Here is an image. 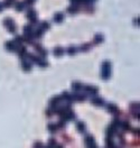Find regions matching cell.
<instances>
[{"label":"cell","mask_w":140,"mask_h":148,"mask_svg":"<svg viewBox=\"0 0 140 148\" xmlns=\"http://www.w3.org/2000/svg\"><path fill=\"white\" fill-rule=\"evenodd\" d=\"M83 88H84V85H83L81 82H73V83H72V89H73V91H75V92L82 91Z\"/></svg>","instance_id":"obj_17"},{"label":"cell","mask_w":140,"mask_h":148,"mask_svg":"<svg viewBox=\"0 0 140 148\" xmlns=\"http://www.w3.org/2000/svg\"><path fill=\"white\" fill-rule=\"evenodd\" d=\"M13 2H15V0H5L2 2V5H3V7H10L13 5Z\"/></svg>","instance_id":"obj_30"},{"label":"cell","mask_w":140,"mask_h":148,"mask_svg":"<svg viewBox=\"0 0 140 148\" xmlns=\"http://www.w3.org/2000/svg\"><path fill=\"white\" fill-rule=\"evenodd\" d=\"M53 52H54V56L61 57V56H63L64 54H65V50H64L63 47H61V46H57V47H55L53 50Z\"/></svg>","instance_id":"obj_16"},{"label":"cell","mask_w":140,"mask_h":148,"mask_svg":"<svg viewBox=\"0 0 140 148\" xmlns=\"http://www.w3.org/2000/svg\"><path fill=\"white\" fill-rule=\"evenodd\" d=\"M86 100V95L85 94H81L78 92L72 94V101H76V102H83Z\"/></svg>","instance_id":"obj_12"},{"label":"cell","mask_w":140,"mask_h":148,"mask_svg":"<svg viewBox=\"0 0 140 148\" xmlns=\"http://www.w3.org/2000/svg\"><path fill=\"white\" fill-rule=\"evenodd\" d=\"M120 128L123 130V131H128V130H130L131 129V125H130V122L129 121H122L121 123H120Z\"/></svg>","instance_id":"obj_20"},{"label":"cell","mask_w":140,"mask_h":148,"mask_svg":"<svg viewBox=\"0 0 140 148\" xmlns=\"http://www.w3.org/2000/svg\"><path fill=\"white\" fill-rule=\"evenodd\" d=\"M5 47H6V50L9 51V52H16L17 48H18V45H17L13 40H11V42H7L6 45H5Z\"/></svg>","instance_id":"obj_13"},{"label":"cell","mask_w":140,"mask_h":148,"mask_svg":"<svg viewBox=\"0 0 140 148\" xmlns=\"http://www.w3.org/2000/svg\"><path fill=\"white\" fill-rule=\"evenodd\" d=\"M72 2H73V5H78V3H81V0H71Z\"/></svg>","instance_id":"obj_34"},{"label":"cell","mask_w":140,"mask_h":148,"mask_svg":"<svg viewBox=\"0 0 140 148\" xmlns=\"http://www.w3.org/2000/svg\"><path fill=\"white\" fill-rule=\"evenodd\" d=\"M83 90L85 91V93L89 94V95H91V96L96 95L98 92H99V89H98L96 86H94V85H84Z\"/></svg>","instance_id":"obj_4"},{"label":"cell","mask_w":140,"mask_h":148,"mask_svg":"<svg viewBox=\"0 0 140 148\" xmlns=\"http://www.w3.org/2000/svg\"><path fill=\"white\" fill-rule=\"evenodd\" d=\"M33 148H44V146H43V144H42L40 141H36V143L34 144V147Z\"/></svg>","instance_id":"obj_33"},{"label":"cell","mask_w":140,"mask_h":148,"mask_svg":"<svg viewBox=\"0 0 140 148\" xmlns=\"http://www.w3.org/2000/svg\"><path fill=\"white\" fill-rule=\"evenodd\" d=\"M65 125H66V122L62 119H60V121L56 123V127H57V129H63V128H65Z\"/></svg>","instance_id":"obj_29"},{"label":"cell","mask_w":140,"mask_h":148,"mask_svg":"<svg viewBox=\"0 0 140 148\" xmlns=\"http://www.w3.org/2000/svg\"><path fill=\"white\" fill-rule=\"evenodd\" d=\"M107 110H108L110 113L115 115V116H117V115L119 113V109H118V107L115 106V103H108V104H107Z\"/></svg>","instance_id":"obj_14"},{"label":"cell","mask_w":140,"mask_h":148,"mask_svg":"<svg viewBox=\"0 0 140 148\" xmlns=\"http://www.w3.org/2000/svg\"><path fill=\"white\" fill-rule=\"evenodd\" d=\"M25 8H26V6L24 2H17V3H16V10H17V11H23Z\"/></svg>","instance_id":"obj_26"},{"label":"cell","mask_w":140,"mask_h":148,"mask_svg":"<svg viewBox=\"0 0 140 148\" xmlns=\"http://www.w3.org/2000/svg\"><path fill=\"white\" fill-rule=\"evenodd\" d=\"M93 42H94L96 45H98V44H102V43L104 42V37H103V35H102V34H96V35L94 36Z\"/></svg>","instance_id":"obj_22"},{"label":"cell","mask_w":140,"mask_h":148,"mask_svg":"<svg viewBox=\"0 0 140 148\" xmlns=\"http://www.w3.org/2000/svg\"><path fill=\"white\" fill-rule=\"evenodd\" d=\"M43 34H44V30H43L42 28L37 27V29L33 33V36H34V38H40V37L43 36Z\"/></svg>","instance_id":"obj_23"},{"label":"cell","mask_w":140,"mask_h":148,"mask_svg":"<svg viewBox=\"0 0 140 148\" xmlns=\"http://www.w3.org/2000/svg\"><path fill=\"white\" fill-rule=\"evenodd\" d=\"M64 20V13H57L54 15V21L57 24H61Z\"/></svg>","instance_id":"obj_19"},{"label":"cell","mask_w":140,"mask_h":148,"mask_svg":"<svg viewBox=\"0 0 140 148\" xmlns=\"http://www.w3.org/2000/svg\"><path fill=\"white\" fill-rule=\"evenodd\" d=\"M62 101V98L60 96V95H55V96H53L51 99V101H50V108L51 109H55L56 107H58V104H60V102Z\"/></svg>","instance_id":"obj_9"},{"label":"cell","mask_w":140,"mask_h":148,"mask_svg":"<svg viewBox=\"0 0 140 148\" xmlns=\"http://www.w3.org/2000/svg\"><path fill=\"white\" fill-rule=\"evenodd\" d=\"M91 103L93 106H96V107H103L104 106V100L101 96H98V95H94L91 98Z\"/></svg>","instance_id":"obj_7"},{"label":"cell","mask_w":140,"mask_h":148,"mask_svg":"<svg viewBox=\"0 0 140 148\" xmlns=\"http://www.w3.org/2000/svg\"><path fill=\"white\" fill-rule=\"evenodd\" d=\"M46 115H47V117H48V118L53 117V115H54V110L51 109V108H48V109H47V111H46Z\"/></svg>","instance_id":"obj_32"},{"label":"cell","mask_w":140,"mask_h":148,"mask_svg":"<svg viewBox=\"0 0 140 148\" xmlns=\"http://www.w3.org/2000/svg\"><path fill=\"white\" fill-rule=\"evenodd\" d=\"M39 28H42L44 31L45 30H47V29H50V23L48 21H43V23H40V25H39Z\"/></svg>","instance_id":"obj_27"},{"label":"cell","mask_w":140,"mask_h":148,"mask_svg":"<svg viewBox=\"0 0 140 148\" xmlns=\"http://www.w3.org/2000/svg\"><path fill=\"white\" fill-rule=\"evenodd\" d=\"M90 48H91V45H90L89 43H85V44H83V45L80 47V51H81V52H88Z\"/></svg>","instance_id":"obj_28"},{"label":"cell","mask_w":140,"mask_h":148,"mask_svg":"<svg viewBox=\"0 0 140 148\" xmlns=\"http://www.w3.org/2000/svg\"><path fill=\"white\" fill-rule=\"evenodd\" d=\"M84 143H85V146H86V148H98V146H96V143H95V140H94L93 136H91V135H88V136L85 137Z\"/></svg>","instance_id":"obj_5"},{"label":"cell","mask_w":140,"mask_h":148,"mask_svg":"<svg viewBox=\"0 0 140 148\" xmlns=\"http://www.w3.org/2000/svg\"><path fill=\"white\" fill-rule=\"evenodd\" d=\"M33 46H34V48H35V51L37 52V54L39 55V57H45V56H47V50H45L40 44H35V43H33L31 44Z\"/></svg>","instance_id":"obj_3"},{"label":"cell","mask_w":140,"mask_h":148,"mask_svg":"<svg viewBox=\"0 0 140 148\" xmlns=\"http://www.w3.org/2000/svg\"><path fill=\"white\" fill-rule=\"evenodd\" d=\"M47 130L51 133V134H55L56 131H57V127H56V123H53V122H51V123H48L47 125Z\"/></svg>","instance_id":"obj_24"},{"label":"cell","mask_w":140,"mask_h":148,"mask_svg":"<svg viewBox=\"0 0 140 148\" xmlns=\"http://www.w3.org/2000/svg\"><path fill=\"white\" fill-rule=\"evenodd\" d=\"M130 111L132 112L135 118L139 119V117H138L139 116V103L138 102H133V103L130 104Z\"/></svg>","instance_id":"obj_10"},{"label":"cell","mask_w":140,"mask_h":148,"mask_svg":"<svg viewBox=\"0 0 140 148\" xmlns=\"http://www.w3.org/2000/svg\"><path fill=\"white\" fill-rule=\"evenodd\" d=\"M2 9H3V5H2L1 2H0V13L2 11Z\"/></svg>","instance_id":"obj_35"},{"label":"cell","mask_w":140,"mask_h":148,"mask_svg":"<svg viewBox=\"0 0 140 148\" xmlns=\"http://www.w3.org/2000/svg\"><path fill=\"white\" fill-rule=\"evenodd\" d=\"M76 129H77V131H78V133L84 134V133L86 131V126H85V123H84V122L78 121V122H76Z\"/></svg>","instance_id":"obj_18"},{"label":"cell","mask_w":140,"mask_h":148,"mask_svg":"<svg viewBox=\"0 0 140 148\" xmlns=\"http://www.w3.org/2000/svg\"><path fill=\"white\" fill-rule=\"evenodd\" d=\"M65 52H67L68 55H71V56H72V55H75V54L77 53V48L75 47V46H70Z\"/></svg>","instance_id":"obj_25"},{"label":"cell","mask_w":140,"mask_h":148,"mask_svg":"<svg viewBox=\"0 0 140 148\" xmlns=\"http://www.w3.org/2000/svg\"><path fill=\"white\" fill-rule=\"evenodd\" d=\"M31 67H33L31 62L29 60H27V58H23V61H21V68L25 72H30L31 71Z\"/></svg>","instance_id":"obj_11"},{"label":"cell","mask_w":140,"mask_h":148,"mask_svg":"<svg viewBox=\"0 0 140 148\" xmlns=\"http://www.w3.org/2000/svg\"><path fill=\"white\" fill-rule=\"evenodd\" d=\"M101 76L104 81L109 80L111 76V63L109 61H104L101 67Z\"/></svg>","instance_id":"obj_1"},{"label":"cell","mask_w":140,"mask_h":148,"mask_svg":"<svg viewBox=\"0 0 140 148\" xmlns=\"http://www.w3.org/2000/svg\"><path fill=\"white\" fill-rule=\"evenodd\" d=\"M35 2H36V0H25V1H24V3H25L26 7H27V6H28V7H31Z\"/></svg>","instance_id":"obj_31"},{"label":"cell","mask_w":140,"mask_h":148,"mask_svg":"<svg viewBox=\"0 0 140 148\" xmlns=\"http://www.w3.org/2000/svg\"><path fill=\"white\" fill-rule=\"evenodd\" d=\"M55 148H63V146H62V145H58V144H57V145L55 146Z\"/></svg>","instance_id":"obj_36"},{"label":"cell","mask_w":140,"mask_h":148,"mask_svg":"<svg viewBox=\"0 0 140 148\" xmlns=\"http://www.w3.org/2000/svg\"><path fill=\"white\" fill-rule=\"evenodd\" d=\"M27 18L29 19V21L31 24H36L38 21V17H37V13L34 9H29L27 13Z\"/></svg>","instance_id":"obj_6"},{"label":"cell","mask_w":140,"mask_h":148,"mask_svg":"<svg viewBox=\"0 0 140 148\" xmlns=\"http://www.w3.org/2000/svg\"><path fill=\"white\" fill-rule=\"evenodd\" d=\"M61 119L63 121H65V122H67V121H72L75 119V113L72 111V110H68L66 113H64L63 116H61L60 117Z\"/></svg>","instance_id":"obj_8"},{"label":"cell","mask_w":140,"mask_h":148,"mask_svg":"<svg viewBox=\"0 0 140 148\" xmlns=\"http://www.w3.org/2000/svg\"><path fill=\"white\" fill-rule=\"evenodd\" d=\"M16 52H18V55L21 57V58H26V56H27V48H26L25 46H23V45H20V46H18V48H17V51Z\"/></svg>","instance_id":"obj_15"},{"label":"cell","mask_w":140,"mask_h":148,"mask_svg":"<svg viewBox=\"0 0 140 148\" xmlns=\"http://www.w3.org/2000/svg\"><path fill=\"white\" fill-rule=\"evenodd\" d=\"M3 25L7 28V30L10 31L11 34H15V33H16L17 27H16V24H15V21H13L11 18H9V17L6 18V19L3 20Z\"/></svg>","instance_id":"obj_2"},{"label":"cell","mask_w":140,"mask_h":148,"mask_svg":"<svg viewBox=\"0 0 140 148\" xmlns=\"http://www.w3.org/2000/svg\"><path fill=\"white\" fill-rule=\"evenodd\" d=\"M78 10H80V8H78V6H76V5H73V6H71V7L67 8V13H71V15H75V13H78Z\"/></svg>","instance_id":"obj_21"}]
</instances>
